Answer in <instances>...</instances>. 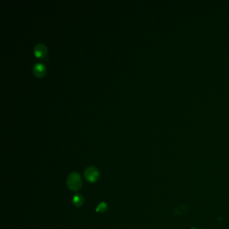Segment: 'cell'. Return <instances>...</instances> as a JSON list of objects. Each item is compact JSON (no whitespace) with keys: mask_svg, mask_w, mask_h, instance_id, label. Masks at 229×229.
<instances>
[{"mask_svg":"<svg viewBox=\"0 0 229 229\" xmlns=\"http://www.w3.org/2000/svg\"><path fill=\"white\" fill-rule=\"evenodd\" d=\"M67 184L68 188L72 191H78L81 188L82 181L81 176L78 173H73L67 177Z\"/></svg>","mask_w":229,"mask_h":229,"instance_id":"cell-1","label":"cell"},{"mask_svg":"<svg viewBox=\"0 0 229 229\" xmlns=\"http://www.w3.org/2000/svg\"><path fill=\"white\" fill-rule=\"evenodd\" d=\"M84 176L85 179L89 182L94 183L98 180L100 177V173L96 168L94 167H89L85 169L84 172Z\"/></svg>","mask_w":229,"mask_h":229,"instance_id":"cell-2","label":"cell"},{"mask_svg":"<svg viewBox=\"0 0 229 229\" xmlns=\"http://www.w3.org/2000/svg\"><path fill=\"white\" fill-rule=\"evenodd\" d=\"M46 46L42 43H38L36 44V46H34V55L36 56L37 58L41 59H45L46 55Z\"/></svg>","mask_w":229,"mask_h":229,"instance_id":"cell-3","label":"cell"},{"mask_svg":"<svg viewBox=\"0 0 229 229\" xmlns=\"http://www.w3.org/2000/svg\"><path fill=\"white\" fill-rule=\"evenodd\" d=\"M32 73L37 78H41L45 73V67L41 63H36L32 67Z\"/></svg>","mask_w":229,"mask_h":229,"instance_id":"cell-4","label":"cell"},{"mask_svg":"<svg viewBox=\"0 0 229 229\" xmlns=\"http://www.w3.org/2000/svg\"><path fill=\"white\" fill-rule=\"evenodd\" d=\"M72 202L74 206L77 207H81L84 202V199L83 196L80 194H75L72 199Z\"/></svg>","mask_w":229,"mask_h":229,"instance_id":"cell-5","label":"cell"},{"mask_svg":"<svg viewBox=\"0 0 229 229\" xmlns=\"http://www.w3.org/2000/svg\"><path fill=\"white\" fill-rule=\"evenodd\" d=\"M188 210V207L186 205H179L175 209V212L177 215H182L186 213Z\"/></svg>","mask_w":229,"mask_h":229,"instance_id":"cell-6","label":"cell"},{"mask_svg":"<svg viewBox=\"0 0 229 229\" xmlns=\"http://www.w3.org/2000/svg\"><path fill=\"white\" fill-rule=\"evenodd\" d=\"M107 209V204L104 202H101L96 208V211L98 212H105Z\"/></svg>","mask_w":229,"mask_h":229,"instance_id":"cell-7","label":"cell"},{"mask_svg":"<svg viewBox=\"0 0 229 229\" xmlns=\"http://www.w3.org/2000/svg\"><path fill=\"white\" fill-rule=\"evenodd\" d=\"M190 229H197V228H194V227H192V228H191Z\"/></svg>","mask_w":229,"mask_h":229,"instance_id":"cell-8","label":"cell"}]
</instances>
